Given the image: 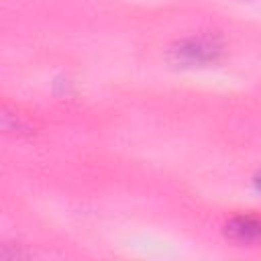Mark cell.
Here are the masks:
<instances>
[{
    "label": "cell",
    "mask_w": 261,
    "mask_h": 261,
    "mask_svg": "<svg viewBox=\"0 0 261 261\" xmlns=\"http://www.w3.org/2000/svg\"><path fill=\"white\" fill-rule=\"evenodd\" d=\"M226 234L239 243L261 241V216H234L226 222Z\"/></svg>",
    "instance_id": "7a4b0ae2"
},
{
    "label": "cell",
    "mask_w": 261,
    "mask_h": 261,
    "mask_svg": "<svg viewBox=\"0 0 261 261\" xmlns=\"http://www.w3.org/2000/svg\"><path fill=\"white\" fill-rule=\"evenodd\" d=\"M222 53H224V45L216 35H198L175 43L169 49V59L171 63L181 67H196L218 61Z\"/></svg>",
    "instance_id": "6da1fadb"
},
{
    "label": "cell",
    "mask_w": 261,
    "mask_h": 261,
    "mask_svg": "<svg viewBox=\"0 0 261 261\" xmlns=\"http://www.w3.org/2000/svg\"><path fill=\"white\" fill-rule=\"evenodd\" d=\"M253 184H255V188H257V192H261V171L255 175V179H253Z\"/></svg>",
    "instance_id": "3957f363"
}]
</instances>
